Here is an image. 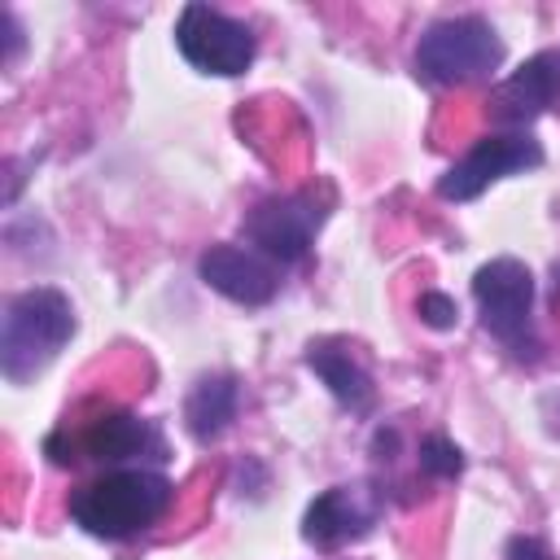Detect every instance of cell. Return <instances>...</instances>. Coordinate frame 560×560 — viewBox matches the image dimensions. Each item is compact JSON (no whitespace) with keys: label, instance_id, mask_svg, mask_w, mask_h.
I'll list each match as a JSON object with an SVG mask.
<instances>
[{"label":"cell","instance_id":"6da1fadb","mask_svg":"<svg viewBox=\"0 0 560 560\" xmlns=\"http://www.w3.org/2000/svg\"><path fill=\"white\" fill-rule=\"evenodd\" d=\"M74 337V306L61 289H26L9 298L0 319V372L4 381L22 385L39 376L61 346Z\"/></svg>","mask_w":560,"mask_h":560},{"label":"cell","instance_id":"7a4b0ae2","mask_svg":"<svg viewBox=\"0 0 560 560\" xmlns=\"http://www.w3.org/2000/svg\"><path fill=\"white\" fill-rule=\"evenodd\" d=\"M175 499V486L149 468H122L70 494V516L96 538H131L149 529Z\"/></svg>","mask_w":560,"mask_h":560},{"label":"cell","instance_id":"3957f363","mask_svg":"<svg viewBox=\"0 0 560 560\" xmlns=\"http://www.w3.org/2000/svg\"><path fill=\"white\" fill-rule=\"evenodd\" d=\"M503 66V39L486 18H442L416 44V70L433 83H472Z\"/></svg>","mask_w":560,"mask_h":560},{"label":"cell","instance_id":"277c9868","mask_svg":"<svg viewBox=\"0 0 560 560\" xmlns=\"http://www.w3.org/2000/svg\"><path fill=\"white\" fill-rule=\"evenodd\" d=\"M175 44L179 52L206 70V74H245L254 61V35L245 22L210 9V4H184L179 22H175Z\"/></svg>","mask_w":560,"mask_h":560},{"label":"cell","instance_id":"5b68a950","mask_svg":"<svg viewBox=\"0 0 560 560\" xmlns=\"http://www.w3.org/2000/svg\"><path fill=\"white\" fill-rule=\"evenodd\" d=\"M472 298L481 311L486 332H494L508 346H529V306H534V280L529 267L516 258H494L477 267L472 276Z\"/></svg>","mask_w":560,"mask_h":560},{"label":"cell","instance_id":"8992f818","mask_svg":"<svg viewBox=\"0 0 560 560\" xmlns=\"http://www.w3.org/2000/svg\"><path fill=\"white\" fill-rule=\"evenodd\" d=\"M542 162V149L529 131H499V136H481L442 179H438V192L446 201H468L477 197L481 188H490L494 179L512 175V171H529Z\"/></svg>","mask_w":560,"mask_h":560},{"label":"cell","instance_id":"52a82bcc","mask_svg":"<svg viewBox=\"0 0 560 560\" xmlns=\"http://www.w3.org/2000/svg\"><path fill=\"white\" fill-rule=\"evenodd\" d=\"M319 206L311 197H276V201H262L249 210L245 219V236L267 254V258H280V262H298L306 249H311V236L319 228Z\"/></svg>","mask_w":560,"mask_h":560},{"label":"cell","instance_id":"ba28073f","mask_svg":"<svg viewBox=\"0 0 560 560\" xmlns=\"http://www.w3.org/2000/svg\"><path fill=\"white\" fill-rule=\"evenodd\" d=\"M197 271L214 293H223L241 306H262L280 289L276 267L267 258H258L254 249H236V245H210L197 258Z\"/></svg>","mask_w":560,"mask_h":560},{"label":"cell","instance_id":"9c48e42d","mask_svg":"<svg viewBox=\"0 0 560 560\" xmlns=\"http://www.w3.org/2000/svg\"><path fill=\"white\" fill-rule=\"evenodd\" d=\"M560 101V48H547L529 57L521 70H512L494 92V118L508 127L534 122L542 109Z\"/></svg>","mask_w":560,"mask_h":560},{"label":"cell","instance_id":"30bf717a","mask_svg":"<svg viewBox=\"0 0 560 560\" xmlns=\"http://www.w3.org/2000/svg\"><path fill=\"white\" fill-rule=\"evenodd\" d=\"M368 525H372V512L359 508V494H354L350 486H332V490H324V494L306 508V516H302V538H306L311 547L332 551V547H341V542L368 534Z\"/></svg>","mask_w":560,"mask_h":560},{"label":"cell","instance_id":"8fae6325","mask_svg":"<svg viewBox=\"0 0 560 560\" xmlns=\"http://www.w3.org/2000/svg\"><path fill=\"white\" fill-rule=\"evenodd\" d=\"M83 451L101 464H118V459H131V455H144V451H153L162 459V438L149 420L114 411V416L92 420V429L83 433Z\"/></svg>","mask_w":560,"mask_h":560},{"label":"cell","instance_id":"7c38bea8","mask_svg":"<svg viewBox=\"0 0 560 560\" xmlns=\"http://www.w3.org/2000/svg\"><path fill=\"white\" fill-rule=\"evenodd\" d=\"M306 368L328 385V394H332L341 407H350V411H368V407H372V398H376L372 376L354 363V354H350V350L319 341V346H311V350H306Z\"/></svg>","mask_w":560,"mask_h":560},{"label":"cell","instance_id":"4fadbf2b","mask_svg":"<svg viewBox=\"0 0 560 560\" xmlns=\"http://www.w3.org/2000/svg\"><path fill=\"white\" fill-rule=\"evenodd\" d=\"M236 416V381L232 376H201L184 402V420H188V433L197 442H214L228 420Z\"/></svg>","mask_w":560,"mask_h":560},{"label":"cell","instance_id":"5bb4252c","mask_svg":"<svg viewBox=\"0 0 560 560\" xmlns=\"http://www.w3.org/2000/svg\"><path fill=\"white\" fill-rule=\"evenodd\" d=\"M420 468L433 472V477H455L464 468V455H459L455 442H446L442 433H433V438L420 442Z\"/></svg>","mask_w":560,"mask_h":560},{"label":"cell","instance_id":"9a60e30c","mask_svg":"<svg viewBox=\"0 0 560 560\" xmlns=\"http://www.w3.org/2000/svg\"><path fill=\"white\" fill-rule=\"evenodd\" d=\"M420 319L429 324V328H451L455 319H459V306H455V298H446V293H420Z\"/></svg>","mask_w":560,"mask_h":560},{"label":"cell","instance_id":"2e32d148","mask_svg":"<svg viewBox=\"0 0 560 560\" xmlns=\"http://www.w3.org/2000/svg\"><path fill=\"white\" fill-rule=\"evenodd\" d=\"M508 560H556L538 538H512L508 542Z\"/></svg>","mask_w":560,"mask_h":560},{"label":"cell","instance_id":"e0dca14e","mask_svg":"<svg viewBox=\"0 0 560 560\" xmlns=\"http://www.w3.org/2000/svg\"><path fill=\"white\" fill-rule=\"evenodd\" d=\"M542 416H547V429L560 433V394H547L542 398Z\"/></svg>","mask_w":560,"mask_h":560}]
</instances>
